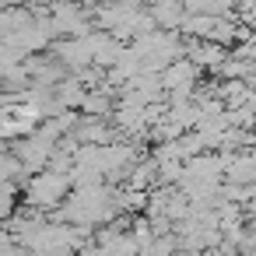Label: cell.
<instances>
[{
    "label": "cell",
    "mask_w": 256,
    "mask_h": 256,
    "mask_svg": "<svg viewBox=\"0 0 256 256\" xmlns=\"http://www.w3.org/2000/svg\"><path fill=\"white\" fill-rule=\"evenodd\" d=\"M22 190H25V193H22V204H25V207L56 210V207L70 196V190H74V176H70V172H64V168L46 165V168L32 172V176L25 179V186H22Z\"/></svg>",
    "instance_id": "cell-1"
},
{
    "label": "cell",
    "mask_w": 256,
    "mask_h": 256,
    "mask_svg": "<svg viewBox=\"0 0 256 256\" xmlns=\"http://www.w3.org/2000/svg\"><path fill=\"white\" fill-rule=\"evenodd\" d=\"M200 64L193 60V56H176L165 70H162V84H165V92L168 95H193V88H196V78H200Z\"/></svg>",
    "instance_id": "cell-2"
},
{
    "label": "cell",
    "mask_w": 256,
    "mask_h": 256,
    "mask_svg": "<svg viewBox=\"0 0 256 256\" xmlns=\"http://www.w3.org/2000/svg\"><path fill=\"white\" fill-rule=\"evenodd\" d=\"M190 14H235L238 0H186Z\"/></svg>",
    "instance_id": "cell-3"
},
{
    "label": "cell",
    "mask_w": 256,
    "mask_h": 256,
    "mask_svg": "<svg viewBox=\"0 0 256 256\" xmlns=\"http://www.w3.org/2000/svg\"><path fill=\"white\" fill-rule=\"evenodd\" d=\"M4 8H22V4H28V0H0Z\"/></svg>",
    "instance_id": "cell-4"
}]
</instances>
